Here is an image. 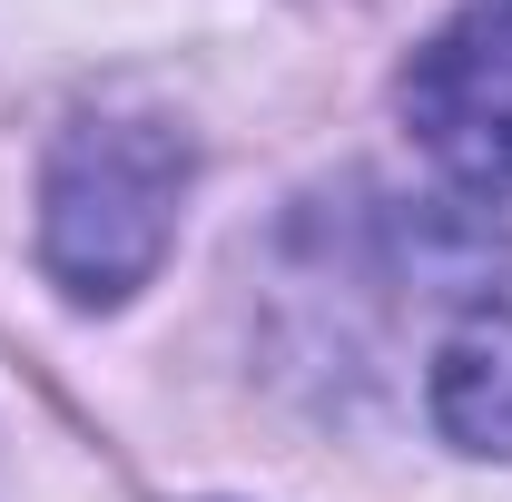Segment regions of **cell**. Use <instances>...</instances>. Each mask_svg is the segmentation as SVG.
<instances>
[{"mask_svg": "<svg viewBox=\"0 0 512 502\" xmlns=\"http://www.w3.org/2000/svg\"><path fill=\"white\" fill-rule=\"evenodd\" d=\"M424 404H434V434L473 463H512V306H473L434 345V375H424Z\"/></svg>", "mask_w": 512, "mask_h": 502, "instance_id": "cell-3", "label": "cell"}, {"mask_svg": "<svg viewBox=\"0 0 512 502\" xmlns=\"http://www.w3.org/2000/svg\"><path fill=\"white\" fill-rule=\"evenodd\" d=\"M404 128L414 148L473 197H512V0H463L404 60Z\"/></svg>", "mask_w": 512, "mask_h": 502, "instance_id": "cell-2", "label": "cell"}, {"mask_svg": "<svg viewBox=\"0 0 512 502\" xmlns=\"http://www.w3.org/2000/svg\"><path fill=\"white\" fill-rule=\"evenodd\" d=\"M188 188L197 138L158 89L109 79V89L69 99V119L50 128V158H40V276L79 315L128 306L178 247Z\"/></svg>", "mask_w": 512, "mask_h": 502, "instance_id": "cell-1", "label": "cell"}]
</instances>
